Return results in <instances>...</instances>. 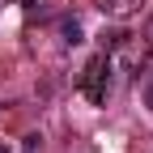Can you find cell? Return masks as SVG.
I'll list each match as a JSON object with an SVG mask.
<instances>
[{"label":"cell","instance_id":"3","mask_svg":"<svg viewBox=\"0 0 153 153\" xmlns=\"http://www.w3.org/2000/svg\"><path fill=\"white\" fill-rule=\"evenodd\" d=\"M60 43H64V47H76V43H81V22H76V17L60 22Z\"/></svg>","mask_w":153,"mask_h":153},{"label":"cell","instance_id":"4","mask_svg":"<svg viewBox=\"0 0 153 153\" xmlns=\"http://www.w3.org/2000/svg\"><path fill=\"white\" fill-rule=\"evenodd\" d=\"M145 102H149V106H153V81H149V85H145Z\"/></svg>","mask_w":153,"mask_h":153},{"label":"cell","instance_id":"1","mask_svg":"<svg viewBox=\"0 0 153 153\" xmlns=\"http://www.w3.org/2000/svg\"><path fill=\"white\" fill-rule=\"evenodd\" d=\"M106 89H111V60H106V51H102V55H94V60L85 64L81 94H85L89 102H106Z\"/></svg>","mask_w":153,"mask_h":153},{"label":"cell","instance_id":"5","mask_svg":"<svg viewBox=\"0 0 153 153\" xmlns=\"http://www.w3.org/2000/svg\"><path fill=\"white\" fill-rule=\"evenodd\" d=\"M149 43H153V17H149Z\"/></svg>","mask_w":153,"mask_h":153},{"label":"cell","instance_id":"2","mask_svg":"<svg viewBox=\"0 0 153 153\" xmlns=\"http://www.w3.org/2000/svg\"><path fill=\"white\" fill-rule=\"evenodd\" d=\"M106 17H115V22H123V17H132V13H140V4L145 0H94Z\"/></svg>","mask_w":153,"mask_h":153}]
</instances>
